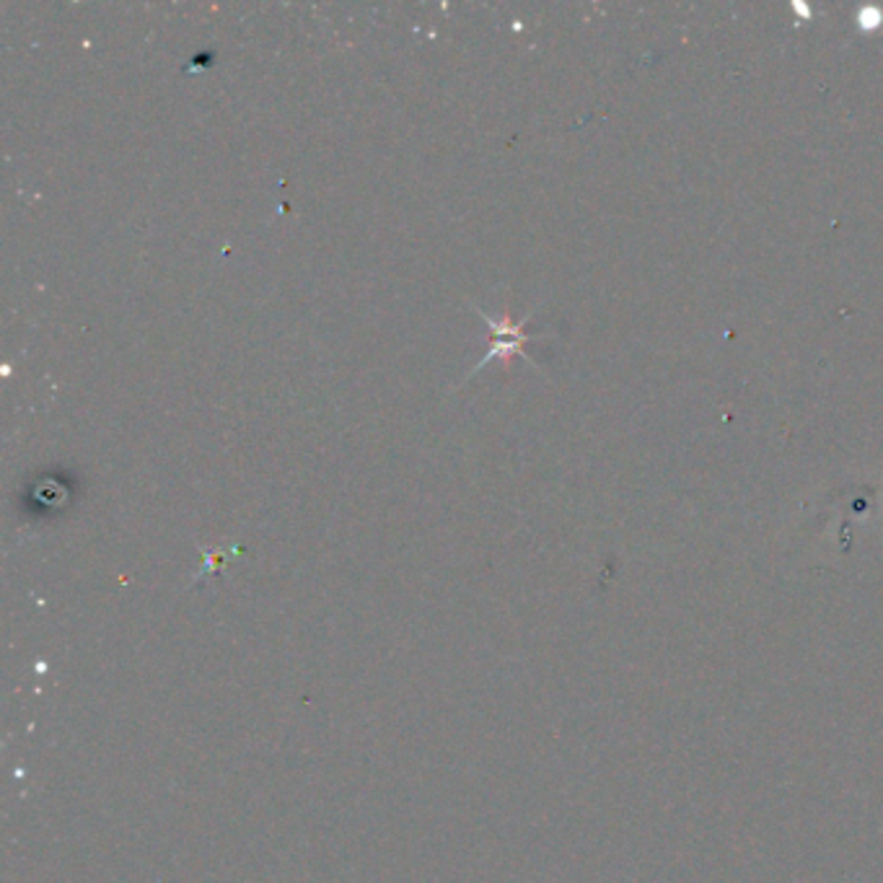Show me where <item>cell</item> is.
Segmentation results:
<instances>
[{
	"instance_id": "obj_1",
	"label": "cell",
	"mask_w": 883,
	"mask_h": 883,
	"mask_svg": "<svg viewBox=\"0 0 883 883\" xmlns=\"http://www.w3.org/2000/svg\"><path fill=\"white\" fill-rule=\"evenodd\" d=\"M474 311L487 322V327H490V334H493V348H490V352L474 366L467 376H474L477 370L479 369H485L490 360H503V363H508V360H514L515 355H521V358H526V352H523V342L526 340H532V334L523 329V324H526V319L529 316H523V319H514V316H500V319H495V316H490L487 311H482L479 306H474Z\"/></svg>"
}]
</instances>
